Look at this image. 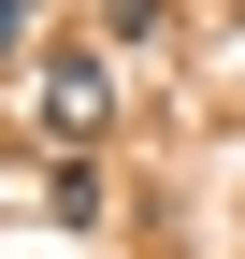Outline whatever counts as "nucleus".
Segmentation results:
<instances>
[{
	"instance_id": "5",
	"label": "nucleus",
	"mask_w": 245,
	"mask_h": 259,
	"mask_svg": "<svg viewBox=\"0 0 245 259\" xmlns=\"http://www.w3.org/2000/svg\"><path fill=\"white\" fill-rule=\"evenodd\" d=\"M231 44H245V0H231Z\"/></svg>"
},
{
	"instance_id": "4",
	"label": "nucleus",
	"mask_w": 245,
	"mask_h": 259,
	"mask_svg": "<svg viewBox=\"0 0 245 259\" xmlns=\"http://www.w3.org/2000/svg\"><path fill=\"white\" fill-rule=\"evenodd\" d=\"M0 44H29V0H0Z\"/></svg>"
},
{
	"instance_id": "2",
	"label": "nucleus",
	"mask_w": 245,
	"mask_h": 259,
	"mask_svg": "<svg viewBox=\"0 0 245 259\" xmlns=\"http://www.w3.org/2000/svg\"><path fill=\"white\" fill-rule=\"evenodd\" d=\"M44 216L87 231V216H101V158H44Z\"/></svg>"
},
{
	"instance_id": "3",
	"label": "nucleus",
	"mask_w": 245,
	"mask_h": 259,
	"mask_svg": "<svg viewBox=\"0 0 245 259\" xmlns=\"http://www.w3.org/2000/svg\"><path fill=\"white\" fill-rule=\"evenodd\" d=\"M115 15V44H159V0H101Z\"/></svg>"
},
{
	"instance_id": "1",
	"label": "nucleus",
	"mask_w": 245,
	"mask_h": 259,
	"mask_svg": "<svg viewBox=\"0 0 245 259\" xmlns=\"http://www.w3.org/2000/svg\"><path fill=\"white\" fill-rule=\"evenodd\" d=\"M29 115H44L58 158H87V144L115 130V72H101V58H44V72H29Z\"/></svg>"
}]
</instances>
